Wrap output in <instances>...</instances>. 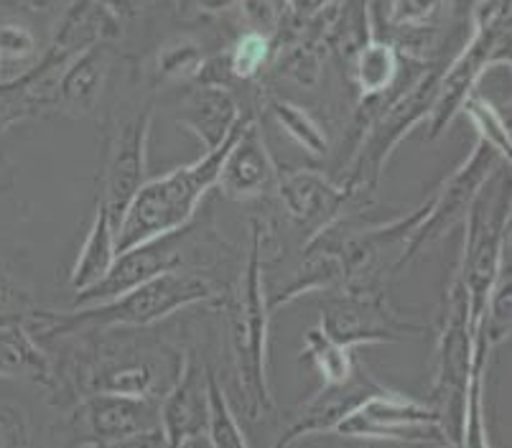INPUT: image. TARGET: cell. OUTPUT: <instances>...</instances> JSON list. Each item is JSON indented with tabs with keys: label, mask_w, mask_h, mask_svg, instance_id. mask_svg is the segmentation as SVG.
<instances>
[{
	"label": "cell",
	"mask_w": 512,
	"mask_h": 448,
	"mask_svg": "<svg viewBox=\"0 0 512 448\" xmlns=\"http://www.w3.org/2000/svg\"><path fill=\"white\" fill-rule=\"evenodd\" d=\"M225 293L220 283L207 273H164L146 280L141 286L118 293L113 298L85 306H72L67 311L34 306L23 319V329L34 336V342L46 347L49 342L69 336L102 334V331L151 329L169 316L179 314L199 303H217Z\"/></svg>",
	"instance_id": "1"
},
{
	"label": "cell",
	"mask_w": 512,
	"mask_h": 448,
	"mask_svg": "<svg viewBox=\"0 0 512 448\" xmlns=\"http://www.w3.org/2000/svg\"><path fill=\"white\" fill-rule=\"evenodd\" d=\"M263 273L260 237L250 227L248 255L240 263L235 283L227 286L217 301L225 308L232 370L250 420H265L276 410L271 382H268V329H271L268 324L273 314L268 308Z\"/></svg>",
	"instance_id": "2"
},
{
	"label": "cell",
	"mask_w": 512,
	"mask_h": 448,
	"mask_svg": "<svg viewBox=\"0 0 512 448\" xmlns=\"http://www.w3.org/2000/svg\"><path fill=\"white\" fill-rule=\"evenodd\" d=\"M242 123H245V112H242L240 123L235 125V130L227 135V140L220 148L202 153V158H197V161L174 168V171L158 176V179L146 181L138 189L133 202L128 204L123 217L115 224L118 255L130 250V247L156 240V237L184 230L186 224L194 222L204 196L217 184L222 161H225L227 151L235 143Z\"/></svg>",
	"instance_id": "3"
},
{
	"label": "cell",
	"mask_w": 512,
	"mask_h": 448,
	"mask_svg": "<svg viewBox=\"0 0 512 448\" xmlns=\"http://www.w3.org/2000/svg\"><path fill=\"white\" fill-rule=\"evenodd\" d=\"M492 69H510V0H477L472 8V36L441 69L434 107L426 120L428 140H436L462 112L464 100Z\"/></svg>",
	"instance_id": "4"
},
{
	"label": "cell",
	"mask_w": 512,
	"mask_h": 448,
	"mask_svg": "<svg viewBox=\"0 0 512 448\" xmlns=\"http://www.w3.org/2000/svg\"><path fill=\"white\" fill-rule=\"evenodd\" d=\"M497 176L484 186L464 217V245L454 268L467 291L474 331L505 268L507 245H510V181L497 184Z\"/></svg>",
	"instance_id": "5"
},
{
	"label": "cell",
	"mask_w": 512,
	"mask_h": 448,
	"mask_svg": "<svg viewBox=\"0 0 512 448\" xmlns=\"http://www.w3.org/2000/svg\"><path fill=\"white\" fill-rule=\"evenodd\" d=\"M474 362V326L469 319V301L462 280L451 273L446 283L444 306L439 316V336L434 349V380H431V400L441 415V431L451 446H459L467 408L469 375Z\"/></svg>",
	"instance_id": "6"
},
{
	"label": "cell",
	"mask_w": 512,
	"mask_h": 448,
	"mask_svg": "<svg viewBox=\"0 0 512 448\" xmlns=\"http://www.w3.org/2000/svg\"><path fill=\"white\" fill-rule=\"evenodd\" d=\"M439 77V67H423V72L413 79L408 90L395 92L393 100L380 107V112L370 120L365 135H362L355 158L349 163L342 179L344 186H349L357 196H370L377 189V181L400 143L431 115Z\"/></svg>",
	"instance_id": "7"
},
{
	"label": "cell",
	"mask_w": 512,
	"mask_h": 448,
	"mask_svg": "<svg viewBox=\"0 0 512 448\" xmlns=\"http://www.w3.org/2000/svg\"><path fill=\"white\" fill-rule=\"evenodd\" d=\"M181 349L169 344H120L97 349L82 364V385L87 395L110 392L128 398L161 400L179 375Z\"/></svg>",
	"instance_id": "8"
},
{
	"label": "cell",
	"mask_w": 512,
	"mask_h": 448,
	"mask_svg": "<svg viewBox=\"0 0 512 448\" xmlns=\"http://www.w3.org/2000/svg\"><path fill=\"white\" fill-rule=\"evenodd\" d=\"M500 171H505V161L484 140H477V146L472 148L467 161L426 199L423 217L418 219L408 240L400 247L398 258L393 263V273H400L416 258L418 252L441 240L454 224L464 222V217L472 209V204L477 202V196L482 194L484 186L490 184Z\"/></svg>",
	"instance_id": "9"
},
{
	"label": "cell",
	"mask_w": 512,
	"mask_h": 448,
	"mask_svg": "<svg viewBox=\"0 0 512 448\" xmlns=\"http://www.w3.org/2000/svg\"><path fill=\"white\" fill-rule=\"evenodd\" d=\"M319 331L355 352L357 347L406 342L426 329L403 319L380 288H344L321 306Z\"/></svg>",
	"instance_id": "10"
},
{
	"label": "cell",
	"mask_w": 512,
	"mask_h": 448,
	"mask_svg": "<svg viewBox=\"0 0 512 448\" xmlns=\"http://www.w3.org/2000/svg\"><path fill=\"white\" fill-rule=\"evenodd\" d=\"M334 436L360 438V441L423 443V446L446 441L441 431V415L434 405L406 398L403 392L385 385L362 400L334 428Z\"/></svg>",
	"instance_id": "11"
},
{
	"label": "cell",
	"mask_w": 512,
	"mask_h": 448,
	"mask_svg": "<svg viewBox=\"0 0 512 448\" xmlns=\"http://www.w3.org/2000/svg\"><path fill=\"white\" fill-rule=\"evenodd\" d=\"M153 128V102L125 112L110 128L105 148V163L100 176V196L97 202L113 214L115 224L123 217L133 196L146 184L148 140Z\"/></svg>",
	"instance_id": "12"
},
{
	"label": "cell",
	"mask_w": 512,
	"mask_h": 448,
	"mask_svg": "<svg viewBox=\"0 0 512 448\" xmlns=\"http://www.w3.org/2000/svg\"><path fill=\"white\" fill-rule=\"evenodd\" d=\"M153 428H158L156 400L95 392L79 400L74 408V431L79 433L77 448L110 446Z\"/></svg>",
	"instance_id": "13"
},
{
	"label": "cell",
	"mask_w": 512,
	"mask_h": 448,
	"mask_svg": "<svg viewBox=\"0 0 512 448\" xmlns=\"http://www.w3.org/2000/svg\"><path fill=\"white\" fill-rule=\"evenodd\" d=\"M278 166L265 146L263 130L253 115H245L235 143L227 151L214 189L232 204H253L276 191Z\"/></svg>",
	"instance_id": "14"
},
{
	"label": "cell",
	"mask_w": 512,
	"mask_h": 448,
	"mask_svg": "<svg viewBox=\"0 0 512 448\" xmlns=\"http://www.w3.org/2000/svg\"><path fill=\"white\" fill-rule=\"evenodd\" d=\"M276 194L288 219L309 230V237L342 217L349 202L357 199L349 186L332 181L316 168H278Z\"/></svg>",
	"instance_id": "15"
},
{
	"label": "cell",
	"mask_w": 512,
	"mask_h": 448,
	"mask_svg": "<svg viewBox=\"0 0 512 448\" xmlns=\"http://www.w3.org/2000/svg\"><path fill=\"white\" fill-rule=\"evenodd\" d=\"M209 367L197 354L184 352L179 375L166 395L158 400V428L166 436L169 448H186L207 433Z\"/></svg>",
	"instance_id": "16"
},
{
	"label": "cell",
	"mask_w": 512,
	"mask_h": 448,
	"mask_svg": "<svg viewBox=\"0 0 512 448\" xmlns=\"http://www.w3.org/2000/svg\"><path fill=\"white\" fill-rule=\"evenodd\" d=\"M380 387H383V382H377L365 367L357 364L355 375L342 385H321L319 392L306 400L299 415L278 436L273 448H291L293 443L304 441V438L329 436L362 400L370 398L372 392L380 390Z\"/></svg>",
	"instance_id": "17"
},
{
	"label": "cell",
	"mask_w": 512,
	"mask_h": 448,
	"mask_svg": "<svg viewBox=\"0 0 512 448\" xmlns=\"http://www.w3.org/2000/svg\"><path fill=\"white\" fill-rule=\"evenodd\" d=\"M110 67H113V44L110 41H97L72 56L57 74L51 110L69 115V118L90 115L100 102L105 82L110 77Z\"/></svg>",
	"instance_id": "18"
},
{
	"label": "cell",
	"mask_w": 512,
	"mask_h": 448,
	"mask_svg": "<svg viewBox=\"0 0 512 448\" xmlns=\"http://www.w3.org/2000/svg\"><path fill=\"white\" fill-rule=\"evenodd\" d=\"M240 118L242 110L235 95L227 87H212V84H197L181 100L176 112V123L202 143L204 153L220 148Z\"/></svg>",
	"instance_id": "19"
},
{
	"label": "cell",
	"mask_w": 512,
	"mask_h": 448,
	"mask_svg": "<svg viewBox=\"0 0 512 448\" xmlns=\"http://www.w3.org/2000/svg\"><path fill=\"white\" fill-rule=\"evenodd\" d=\"M115 258H118V240H115V219L107 212L105 204L97 202L92 222L87 227V235L79 247V255L69 273V288L74 291V298L82 293L92 291L97 283L107 278L113 270Z\"/></svg>",
	"instance_id": "20"
},
{
	"label": "cell",
	"mask_w": 512,
	"mask_h": 448,
	"mask_svg": "<svg viewBox=\"0 0 512 448\" xmlns=\"http://www.w3.org/2000/svg\"><path fill=\"white\" fill-rule=\"evenodd\" d=\"M0 377L23 380L44 390L57 392V364L46 349L34 342V336L18 326H0Z\"/></svg>",
	"instance_id": "21"
},
{
	"label": "cell",
	"mask_w": 512,
	"mask_h": 448,
	"mask_svg": "<svg viewBox=\"0 0 512 448\" xmlns=\"http://www.w3.org/2000/svg\"><path fill=\"white\" fill-rule=\"evenodd\" d=\"M400 69H403V54L390 41L367 36L365 44L352 54V82L360 97V110L393 92Z\"/></svg>",
	"instance_id": "22"
},
{
	"label": "cell",
	"mask_w": 512,
	"mask_h": 448,
	"mask_svg": "<svg viewBox=\"0 0 512 448\" xmlns=\"http://www.w3.org/2000/svg\"><path fill=\"white\" fill-rule=\"evenodd\" d=\"M456 0H388L385 23L398 34L400 41H408V54L413 44L434 41L439 28L451 18Z\"/></svg>",
	"instance_id": "23"
},
{
	"label": "cell",
	"mask_w": 512,
	"mask_h": 448,
	"mask_svg": "<svg viewBox=\"0 0 512 448\" xmlns=\"http://www.w3.org/2000/svg\"><path fill=\"white\" fill-rule=\"evenodd\" d=\"M492 347L484 339L482 329L474 331V362L469 375L467 408H464L462 438L456 448H492L487 438V420H484V367L490 359Z\"/></svg>",
	"instance_id": "24"
},
{
	"label": "cell",
	"mask_w": 512,
	"mask_h": 448,
	"mask_svg": "<svg viewBox=\"0 0 512 448\" xmlns=\"http://www.w3.org/2000/svg\"><path fill=\"white\" fill-rule=\"evenodd\" d=\"M41 92V69L36 62L26 72L11 79H0V133H6L21 120L36 118L46 105Z\"/></svg>",
	"instance_id": "25"
},
{
	"label": "cell",
	"mask_w": 512,
	"mask_h": 448,
	"mask_svg": "<svg viewBox=\"0 0 512 448\" xmlns=\"http://www.w3.org/2000/svg\"><path fill=\"white\" fill-rule=\"evenodd\" d=\"M268 110H271L278 128H281L296 146L304 148V151L314 158L327 156L332 140H329V133L324 130V125L311 115V110H306V107L296 105V102L291 100H271V107H268Z\"/></svg>",
	"instance_id": "26"
},
{
	"label": "cell",
	"mask_w": 512,
	"mask_h": 448,
	"mask_svg": "<svg viewBox=\"0 0 512 448\" xmlns=\"http://www.w3.org/2000/svg\"><path fill=\"white\" fill-rule=\"evenodd\" d=\"M301 359L309 362L311 367L319 372L321 385H342V382H347L349 377L357 372L355 352L334 344L332 339L321 334L319 329L306 331Z\"/></svg>",
	"instance_id": "27"
},
{
	"label": "cell",
	"mask_w": 512,
	"mask_h": 448,
	"mask_svg": "<svg viewBox=\"0 0 512 448\" xmlns=\"http://www.w3.org/2000/svg\"><path fill=\"white\" fill-rule=\"evenodd\" d=\"M207 395H209V420H207V433L204 438L209 441L212 448H250L248 438L242 433L240 420H237L235 410H232L227 392L222 390L220 380L214 367H209V380H207Z\"/></svg>",
	"instance_id": "28"
},
{
	"label": "cell",
	"mask_w": 512,
	"mask_h": 448,
	"mask_svg": "<svg viewBox=\"0 0 512 448\" xmlns=\"http://www.w3.org/2000/svg\"><path fill=\"white\" fill-rule=\"evenodd\" d=\"M462 115H467V120L472 123V128L477 130L479 140H484L502 161L510 166L512 158V135H510V123L505 120L500 110L492 105V100L482 95L479 90H474L472 95L464 100Z\"/></svg>",
	"instance_id": "29"
},
{
	"label": "cell",
	"mask_w": 512,
	"mask_h": 448,
	"mask_svg": "<svg viewBox=\"0 0 512 448\" xmlns=\"http://www.w3.org/2000/svg\"><path fill=\"white\" fill-rule=\"evenodd\" d=\"M227 56H230L232 77L240 79V82H250V79H255L260 72H263L265 64L271 62V56H273L271 34H263V31H253V28H248V31L237 36L235 44L227 49Z\"/></svg>",
	"instance_id": "30"
},
{
	"label": "cell",
	"mask_w": 512,
	"mask_h": 448,
	"mask_svg": "<svg viewBox=\"0 0 512 448\" xmlns=\"http://www.w3.org/2000/svg\"><path fill=\"white\" fill-rule=\"evenodd\" d=\"M204 67V51L192 39H171L156 56L158 74L169 82H192Z\"/></svg>",
	"instance_id": "31"
},
{
	"label": "cell",
	"mask_w": 512,
	"mask_h": 448,
	"mask_svg": "<svg viewBox=\"0 0 512 448\" xmlns=\"http://www.w3.org/2000/svg\"><path fill=\"white\" fill-rule=\"evenodd\" d=\"M39 59L36 36L23 23H0V67L21 74Z\"/></svg>",
	"instance_id": "32"
},
{
	"label": "cell",
	"mask_w": 512,
	"mask_h": 448,
	"mask_svg": "<svg viewBox=\"0 0 512 448\" xmlns=\"http://www.w3.org/2000/svg\"><path fill=\"white\" fill-rule=\"evenodd\" d=\"M281 69L293 82L314 87L321 77V54L316 44H299L281 56Z\"/></svg>",
	"instance_id": "33"
},
{
	"label": "cell",
	"mask_w": 512,
	"mask_h": 448,
	"mask_svg": "<svg viewBox=\"0 0 512 448\" xmlns=\"http://www.w3.org/2000/svg\"><path fill=\"white\" fill-rule=\"evenodd\" d=\"M34 303L6 268H0V326L23 324Z\"/></svg>",
	"instance_id": "34"
},
{
	"label": "cell",
	"mask_w": 512,
	"mask_h": 448,
	"mask_svg": "<svg viewBox=\"0 0 512 448\" xmlns=\"http://www.w3.org/2000/svg\"><path fill=\"white\" fill-rule=\"evenodd\" d=\"M237 6L242 8V16L248 18L250 28L263 34H273L283 16V0H240Z\"/></svg>",
	"instance_id": "35"
},
{
	"label": "cell",
	"mask_w": 512,
	"mask_h": 448,
	"mask_svg": "<svg viewBox=\"0 0 512 448\" xmlns=\"http://www.w3.org/2000/svg\"><path fill=\"white\" fill-rule=\"evenodd\" d=\"M339 0H283V16L299 23L319 21Z\"/></svg>",
	"instance_id": "36"
},
{
	"label": "cell",
	"mask_w": 512,
	"mask_h": 448,
	"mask_svg": "<svg viewBox=\"0 0 512 448\" xmlns=\"http://www.w3.org/2000/svg\"><path fill=\"white\" fill-rule=\"evenodd\" d=\"M0 448H26V431L13 413H0Z\"/></svg>",
	"instance_id": "37"
},
{
	"label": "cell",
	"mask_w": 512,
	"mask_h": 448,
	"mask_svg": "<svg viewBox=\"0 0 512 448\" xmlns=\"http://www.w3.org/2000/svg\"><path fill=\"white\" fill-rule=\"evenodd\" d=\"M102 448H169V443H166V436L161 433V428H153V431H143L138 436H130L125 441L110 443V446Z\"/></svg>",
	"instance_id": "38"
},
{
	"label": "cell",
	"mask_w": 512,
	"mask_h": 448,
	"mask_svg": "<svg viewBox=\"0 0 512 448\" xmlns=\"http://www.w3.org/2000/svg\"><path fill=\"white\" fill-rule=\"evenodd\" d=\"M118 23L130 21L141 13V0H97Z\"/></svg>",
	"instance_id": "39"
},
{
	"label": "cell",
	"mask_w": 512,
	"mask_h": 448,
	"mask_svg": "<svg viewBox=\"0 0 512 448\" xmlns=\"http://www.w3.org/2000/svg\"><path fill=\"white\" fill-rule=\"evenodd\" d=\"M199 11L204 13H225L230 11L232 6H237L240 0H194Z\"/></svg>",
	"instance_id": "40"
},
{
	"label": "cell",
	"mask_w": 512,
	"mask_h": 448,
	"mask_svg": "<svg viewBox=\"0 0 512 448\" xmlns=\"http://www.w3.org/2000/svg\"><path fill=\"white\" fill-rule=\"evenodd\" d=\"M11 179H13L11 174H8V176H3V174H0V191H6L8 186H11Z\"/></svg>",
	"instance_id": "41"
},
{
	"label": "cell",
	"mask_w": 512,
	"mask_h": 448,
	"mask_svg": "<svg viewBox=\"0 0 512 448\" xmlns=\"http://www.w3.org/2000/svg\"><path fill=\"white\" fill-rule=\"evenodd\" d=\"M426 448H454V446L446 441H439V443H426Z\"/></svg>",
	"instance_id": "42"
},
{
	"label": "cell",
	"mask_w": 512,
	"mask_h": 448,
	"mask_svg": "<svg viewBox=\"0 0 512 448\" xmlns=\"http://www.w3.org/2000/svg\"><path fill=\"white\" fill-rule=\"evenodd\" d=\"M0 79H11V77H8V74H6V69H3V67H0Z\"/></svg>",
	"instance_id": "43"
}]
</instances>
